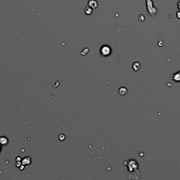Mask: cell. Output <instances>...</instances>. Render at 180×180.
<instances>
[{"mask_svg": "<svg viewBox=\"0 0 180 180\" xmlns=\"http://www.w3.org/2000/svg\"><path fill=\"white\" fill-rule=\"evenodd\" d=\"M101 54L103 56H108L111 53V48L106 46V45L103 46V47H101Z\"/></svg>", "mask_w": 180, "mask_h": 180, "instance_id": "6da1fadb", "label": "cell"}, {"mask_svg": "<svg viewBox=\"0 0 180 180\" xmlns=\"http://www.w3.org/2000/svg\"><path fill=\"white\" fill-rule=\"evenodd\" d=\"M32 162V160L30 158V157L29 156H27V157H25L23 159H22L21 160V163L22 165H30Z\"/></svg>", "mask_w": 180, "mask_h": 180, "instance_id": "7a4b0ae2", "label": "cell"}, {"mask_svg": "<svg viewBox=\"0 0 180 180\" xmlns=\"http://www.w3.org/2000/svg\"><path fill=\"white\" fill-rule=\"evenodd\" d=\"M9 143V139L7 137H4V136H1L0 137V144L1 146H5L7 145Z\"/></svg>", "mask_w": 180, "mask_h": 180, "instance_id": "3957f363", "label": "cell"}, {"mask_svg": "<svg viewBox=\"0 0 180 180\" xmlns=\"http://www.w3.org/2000/svg\"><path fill=\"white\" fill-rule=\"evenodd\" d=\"M88 4H89V7H90L92 9H95L98 5L97 1L96 0H89L88 2Z\"/></svg>", "mask_w": 180, "mask_h": 180, "instance_id": "277c9868", "label": "cell"}, {"mask_svg": "<svg viewBox=\"0 0 180 180\" xmlns=\"http://www.w3.org/2000/svg\"><path fill=\"white\" fill-rule=\"evenodd\" d=\"M141 65L139 62H135L132 64V69L134 71H138L140 69Z\"/></svg>", "mask_w": 180, "mask_h": 180, "instance_id": "5b68a950", "label": "cell"}, {"mask_svg": "<svg viewBox=\"0 0 180 180\" xmlns=\"http://www.w3.org/2000/svg\"><path fill=\"white\" fill-rule=\"evenodd\" d=\"M127 93V89L125 87H120L119 89V94L122 96H124Z\"/></svg>", "mask_w": 180, "mask_h": 180, "instance_id": "8992f818", "label": "cell"}, {"mask_svg": "<svg viewBox=\"0 0 180 180\" xmlns=\"http://www.w3.org/2000/svg\"><path fill=\"white\" fill-rule=\"evenodd\" d=\"M85 12L87 15H91L93 12V9L90 7H87L85 9Z\"/></svg>", "mask_w": 180, "mask_h": 180, "instance_id": "52a82bcc", "label": "cell"}, {"mask_svg": "<svg viewBox=\"0 0 180 180\" xmlns=\"http://www.w3.org/2000/svg\"><path fill=\"white\" fill-rule=\"evenodd\" d=\"M59 140L60 141H63L65 139H66V137H65L64 134H60V135L59 136Z\"/></svg>", "mask_w": 180, "mask_h": 180, "instance_id": "ba28073f", "label": "cell"}, {"mask_svg": "<svg viewBox=\"0 0 180 180\" xmlns=\"http://www.w3.org/2000/svg\"><path fill=\"white\" fill-rule=\"evenodd\" d=\"M16 162H21V160H22V159H21V158L20 157H17L16 158Z\"/></svg>", "mask_w": 180, "mask_h": 180, "instance_id": "9c48e42d", "label": "cell"}, {"mask_svg": "<svg viewBox=\"0 0 180 180\" xmlns=\"http://www.w3.org/2000/svg\"><path fill=\"white\" fill-rule=\"evenodd\" d=\"M24 167H25V165H22V164H21V166L19 167V168H20V170H23L24 169Z\"/></svg>", "mask_w": 180, "mask_h": 180, "instance_id": "30bf717a", "label": "cell"}, {"mask_svg": "<svg viewBox=\"0 0 180 180\" xmlns=\"http://www.w3.org/2000/svg\"><path fill=\"white\" fill-rule=\"evenodd\" d=\"M177 17H178L179 18H180V11H179V12L177 13Z\"/></svg>", "mask_w": 180, "mask_h": 180, "instance_id": "8fae6325", "label": "cell"}, {"mask_svg": "<svg viewBox=\"0 0 180 180\" xmlns=\"http://www.w3.org/2000/svg\"><path fill=\"white\" fill-rule=\"evenodd\" d=\"M177 6H178V8H179V9L180 10V1L178 2V4H177Z\"/></svg>", "mask_w": 180, "mask_h": 180, "instance_id": "7c38bea8", "label": "cell"}, {"mask_svg": "<svg viewBox=\"0 0 180 180\" xmlns=\"http://www.w3.org/2000/svg\"><path fill=\"white\" fill-rule=\"evenodd\" d=\"M1 146H2L0 144V153H1Z\"/></svg>", "mask_w": 180, "mask_h": 180, "instance_id": "4fadbf2b", "label": "cell"}]
</instances>
